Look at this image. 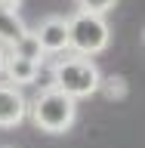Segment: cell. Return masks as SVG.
<instances>
[{"label":"cell","instance_id":"3957f363","mask_svg":"<svg viewBox=\"0 0 145 148\" xmlns=\"http://www.w3.org/2000/svg\"><path fill=\"white\" fill-rule=\"evenodd\" d=\"M108 43H111V28L102 16H87V12L68 16V49L74 56L93 59V56L105 53Z\"/></svg>","mask_w":145,"mask_h":148},{"label":"cell","instance_id":"8992f818","mask_svg":"<svg viewBox=\"0 0 145 148\" xmlns=\"http://www.w3.org/2000/svg\"><path fill=\"white\" fill-rule=\"evenodd\" d=\"M37 80V65L34 62H25V59H19V56H6V65H3V83L9 86H31Z\"/></svg>","mask_w":145,"mask_h":148},{"label":"cell","instance_id":"ba28073f","mask_svg":"<svg viewBox=\"0 0 145 148\" xmlns=\"http://www.w3.org/2000/svg\"><path fill=\"white\" fill-rule=\"evenodd\" d=\"M6 53H9V56H19V59H25V62H34V65H40V62L46 59V56H43V49H40V43H37V37H34V31H31V28H28V31H25L22 37H19V40H16L12 46H9Z\"/></svg>","mask_w":145,"mask_h":148},{"label":"cell","instance_id":"52a82bcc","mask_svg":"<svg viewBox=\"0 0 145 148\" xmlns=\"http://www.w3.org/2000/svg\"><path fill=\"white\" fill-rule=\"evenodd\" d=\"M25 31H28V25L22 22L19 9H0V46L9 49Z\"/></svg>","mask_w":145,"mask_h":148},{"label":"cell","instance_id":"277c9868","mask_svg":"<svg viewBox=\"0 0 145 148\" xmlns=\"http://www.w3.org/2000/svg\"><path fill=\"white\" fill-rule=\"evenodd\" d=\"M34 37L43 56H62L68 53V16H46L34 28Z\"/></svg>","mask_w":145,"mask_h":148},{"label":"cell","instance_id":"7c38bea8","mask_svg":"<svg viewBox=\"0 0 145 148\" xmlns=\"http://www.w3.org/2000/svg\"><path fill=\"white\" fill-rule=\"evenodd\" d=\"M6 56H9V53H6V46H0V77H3V65H6Z\"/></svg>","mask_w":145,"mask_h":148},{"label":"cell","instance_id":"30bf717a","mask_svg":"<svg viewBox=\"0 0 145 148\" xmlns=\"http://www.w3.org/2000/svg\"><path fill=\"white\" fill-rule=\"evenodd\" d=\"M77 3V12H87V16H102L111 12V9L118 6V0H74Z\"/></svg>","mask_w":145,"mask_h":148},{"label":"cell","instance_id":"5b68a950","mask_svg":"<svg viewBox=\"0 0 145 148\" xmlns=\"http://www.w3.org/2000/svg\"><path fill=\"white\" fill-rule=\"evenodd\" d=\"M28 117V96L9 83H0V130H12Z\"/></svg>","mask_w":145,"mask_h":148},{"label":"cell","instance_id":"6da1fadb","mask_svg":"<svg viewBox=\"0 0 145 148\" xmlns=\"http://www.w3.org/2000/svg\"><path fill=\"white\" fill-rule=\"evenodd\" d=\"M102 71L93 59L65 53V56H53V90L65 92L68 99H90L99 90Z\"/></svg>","mask_w":145,"mask_h":148},{"label":"cell","instance_id":"9c48e42d","mask_svg":"<svg viewBox=\"0 0 145 148\" xmlns=\"http://www.w3.org/2000/svg\"><path fill=\"white\" fill-rule=\"evenodd\" d=\"M96 92H102L108 102H124L130 96V83H127V77L111 74V77H102V80H99V90H96Z\"/></svg>","mask_w":145,"mask_h":148},{"label":"cell","instance_id":"8fae6325","mask_svg":"<svg viewBox=\"0 0 145 148\" xmlns=\"http://www.w3.org/2000/svg\"><path fill=\"white\" fill-rule=\"evenodd\" d=\"M22 0H0V9H19Z\"/></svg>","mask_w":145,"mask_h":148},{"label":"cell","instance_id":"7a4b0ae2","mask_svg":"<svg viewBox=\"0 0 145 148\" xmlns=\"http://www.w3.org/2000/svg\"><path fill=\"white\" fill-rule=\"evenodd\" d=\"M28 117L34 120V127L40 133L59 136L68 133L77 120V102L68 99L59 90H40L34 99H28Z\"/></svg>","mask_w":145,"mask_h":148}]
</instances>
